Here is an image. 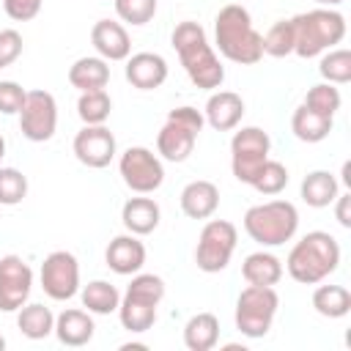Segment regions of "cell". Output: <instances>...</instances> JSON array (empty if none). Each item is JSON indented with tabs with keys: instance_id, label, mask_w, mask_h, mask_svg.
<instances>
[{
	"instance_id": "9c48e42d",
	"label": "cell",
	"mask_w": 351,
	"mask_h": 351,
	"mask_svg": "<svg viewBox=\"0 0 351 351\" xmlns=\"http://www.w3.org/2000/svg\"><path fill=\"white\" fill-rule=\"evenodd\" d=\"M236 241H239V230L233 222L228 219H208L197 236V247H195V263L200 271L206 274H217L222 269H228L233 252H236Z\"/></svg>"
},
{
	"instance_id": "4316f807",
	"label": "cell",
	"mask_w": 351,
	"mask_h": 351,
	"mask_svg": "<svg viewBox=\"0 0 351 351\" xmlns=\"http://www.w3.org/2000/svg\"><path fill=\"white\" fill-rule=\"evenodd\" d=\"M219 343V318L214 313H197L184 326V346L189 351H211Z\"/></svg>"
},
{
	"instance_id": "ba28073f",
	"label": "cell",
	"mask_w": 351,
	"mask_h": 351,
	"mask_svg": "<svg viewBox=\"0 0 351 351\" xmlns=\"http://www.w3.org/2000/svg\"><path fill=\"white\" fill-rule=\"evenodd\" d=\"M277 307H280V296L274 285H247L236 299V310H233L236 329L250 340L266 337L274 324Z\"/></svg>"
},
{
	"instance_id": "5b68a950",
	"label": "cell",
	"mask_w": 351,
	"mask_h": 351,
	"mask_svg": "<svg viewBox=\"0 0 351 351\" xmlns=\"http://www.w3.org/2000/svg\"><path fill=\"white\" fill-rule=\"evenodd\" d=\"M165 299V280L159 274L137 271L132 274V282L121 293L118 318L121 326L132 335H143L156 324V310Z\"/></svg>"
},
{
	"instance_id": "d6a6232c",
	"label": "cell",
	"mask_w": 351,
	"mask_h": 351,
	"mask_svg": "<svg viewBox=\"0 0 351 351\" xmlns=\"http://www.w3.org/2000/svg\"><path fill=\"white\" fill-rule=\"evenodd\" d=\"M250 186L255 192H261V195H280L288 186V167L282 162H277V159H266Z\"/></svg>"
},
{
	"instance_id": "4fadbf2b",
	"label": "cell",
	"mask_w": 351,
	"mask_h": 351,
	"mask_svg": "<svg viewBox=\"0 0 351 351\" xmlns=\"http://www.w3.org/2000/svg\"><path fill=\"white\" fill-rule=\"evenodd\" d=\"M58 129V101L49 90H27L25 104L19 110V132L30 143H47L52 140Z\"/></svg>"
},
{
	"instance_id": "74e56055",
	"label": "cell",
	"mask_w": 351,
	"mask_h": 351,
	"mask_svg": "<svg viewBox=\"0 0 351 351\" xmlns=\"http://www.w3.org/2000/svg\"><path fill=\"white\" fill-rule=\"evenodd\" d=\"M27 90L14 80H0V112L3 115H19L25 104Z\"/></svg>"
},
{
	"instance_id": "7bdbcfd3",
	"label": "cell",
	"mask_w": 351,
	"mask_h": 351,
	"mask_svg": "<svg viewBox=\"0 0 351 351\" xmlns=\"http://www.w3.org/2000/svg\"><path fill=\"white\" fill-rule=\"evenodd\" d=\"M318 5H324V8H335V5H340L343 0H315Z\"/></svg>"
},
{
	"instance_id": "30bf717a",
	"label": "cell",
	"mask_w": 351,
	"mask_h": 351,
	"mask_svg": "<svg viewBox=\"0 0 351 351\" xmlns=\"http://www.w3.org/2000/svg\"><path fill=\"white\" fill-rule=\"evenodd\" d=\"M271 140L261 126H241L230 137V170L241 184H252L263 162L269 159Z\"/></svg>"
},
{
	"instance_id": "e0dca14e",
	"label": "cell",
	"mask_w": 351,
	"mask_h": 351,
	"mask_svg": "<svg viewBox=\"0 0 351 351\" xmlns=\"http://www.w3.org/2000/svg\"><path fill=\"white\" fill-rule=\"evenodd\" d=\"M104 263L110 271L121 274V277H129V274H137L143 266H145V244L140 241V236L134 233H121L115 236L107 250H104Z\"/></svg>"
},
{
	"instance_id": "f546056e",
	"label": "cell",
	"mask_w": 351,
	"mask_h": 351,
	"mask_svg": "<svg viewBox=\"0 0 351 351\" xmlns=\"http://www.w3.org/2000/svg\"><path fill=\"white\" fill-rule=\"evenodd\" d=\"M313 307L324 318H343L351 313V291L346 285H318L313 291Z\"/></svg>"
},
{
	"instance_id": "ab89813d",
	"label": "cell",
	"mask_w": 351,
	"mask_h": 351,
	"mask_svg": "<svg viewBox=\"0 0 351 351\" xmlns=\"http://www.w3.org/2000/svg\"><path fill=\"white\" fill-rule=\"evenodd\" d=\"M41 3L44 0H3V8L14 22H30L41 11Z\"/></svg>"
},
{
	"instance_id": "277c9868",
	"label": "cell",
	"mask_w": 351,
	"mask_h": 351,
	"mask_svg": "<svg viewBox=\"0 0 351 351\" xmlns=\"http://www.w3.org/2000/svg\"><path fill=\"white\" fill-rule=\"evenodd\" d=\"M291 25H293V55L304 60L324 55L346 36V16L324 5L291 16Z\"/></svg>"
},
{
	"instance_id": "3957f363",
	"label": "cell",
	"mask_w": 351,
	"mask_h": 351,
	"mask_svg": "<svg viewBox=\"0 0 351 351\" xmlns=\"http://www.w3.org/2000/svg\"><path fill=\"white\" fill-rule=\"evenodd\" d=\"M340 266V244L326 230L304 233L288 252L285 269L302 285H318Z\"/></svg>"
},
{
	"instance_id": "d6986e66",
	"label": "cell",
	"mask_w": 351,
	"mask_h": 351,
	"mask_svg": "<svg viewBox=\"0 0 351 351\" xmlns=\"http://www.w3.org/2000/svg\"><path fill=\"white\" fill-rule=\"evenodd\" d=\"M203 118L211 129L217 132H230L241 123L244 118V99L233 90H214L206 101V110H203Z\"/></svg>"
},
{
	"instance_id": "ee69618b",
	"label": "cell",
	"mask_w": 351,
	"mask_h": 351,
	"mask_svg": "<svg viewBox=\"0 0 351 351\" xmlns=\"http://www.w3.org/2000/svg\"><path fill=\"white\" fill-rule=\"evenodd\" d=\"M129 348H148V346L145 343H123L121 346V351H129Z\"/></svg>"
},
{
	"instance_id": "52a82bcc",
	"label": "cell",
	"mask_w": 351,
	"mask_h": 351,
	"mask_svg": "<svg viewBox=\"0 0 351 351\" xmlns=\"http://www.w3.org/2000/svg\"><path fill=\"white\" fill-rule=\"evenodd\" d=\"M206 118L200 110L184 104V107H173L156 134V154L165 162H186L189 154L195 151L197 134L203 132Z\"/></svg>"
},
{
	"instance_id": "e575fe53",
	"label": "cell",
	"mask_w": 351,
	"mask_h": 351,
	"mask_svg": "<svg viewBox=\"0 0 351 351\" xmlns=\"http://www.w3.org/2000/svg\"><path fill=\"white\" fill-rule=\"evenodd\" d=\"M291 52H293V25H291V19H280L263 36V55L285 58Z\"/></svg>"
},
{
	"instance_id": "b9f144b4",
	"label": "cell",
	"mask_w": 351,
	"mask_h": 351,
	"mask_svg": "<svg viewBox=\"0 0 351 351\" xmlns=\"http://www.w3.org/2000/svg\"><path fill=\"white\" fill-rule=\"evenodd\" d=\"M343 184L351 186V165L348 162H343Z\"/></svg>"
},
{
	"instance_id": "bcb514c9",
	"label": "cell",
	"mask_w": 351,
	"mask_h": 351,
	"mask_svg": "<svg viewBox=\"0 0 351 351\" xmlns=\"http://www.w3.org/2000/svg\"><path fill=\"white\" fill-rule=\"evenodd\" d=\"M3 348H5V337L0 335V351H3Z\"/></svg>"
},
{
	"instance_id": "7a4b0ae2",
	"label": "cell",
	"mask_w": 351,
	"mask_h": 351,
	"mask_svg": "<svg viewBox=\"0 0 351 351\" xmlns=\"http://www.w3.org/2000/svg\"><path fill=\"white\" fill-rule=\"evenodd\" d=\"M214 44L222 58L239 66H255L263 58V36L255 30L244 5L228 3L214 16Z\"/></svg>"
},
{
	"instance_id": "d590c367",
	"label": "cell",
	"mask_w": 351,
	"mask_h": 351,
	"mask_svg": "<svg viewBox=\"0 0 351 351\" xmlns=\"http://www.w3.org/2000/svg\"><path fill=\"white\" fill-rule=\"evenodd\" d=\"M27 197V176L16 167H0V206H16Z\"/></svg>"
},
{
	"instance_id": "ac0fdd59",
	"label": "cell",
	"mask_w": 351,
	"mask_h": 351,
	"mask_svg": "<svg viewBox=\"0 0 351 351\" xmlns=\"http://www.w3.org/2000/svg\"><path fill=\"white\" fill-rule=\"evenodd\" d=\"M90 44L99 52V58L110 60H126L132 55V38L121 22L112 19H99L90 27Z\"/></svg>"
},
{
	"instance_id": "83f0119b",
	"label": "cell",
	"mask_w": 351,
	"mask_h": 351,
	"mask_svg": "<svg viewBox=\"0 0 351 351\" xmlns=\"http://www.w3.org/2000/svg\"><path fill=\"white\" fill-rule=\"evenodd\" d=\"M80 299H82V307L93 315H110V313H118V304H121V291L107 282V280H90L88 285L80 288Z\"/></svg>"
},
{
	"instance_id": "2e32d148",
	"label": "cell",
	"mask_w": 351,
	"mask_h": 351,
	"mask_svg": "<svg viewBox=\"0 0 351 351\" xmlns=\"http://www.w3.org/2000/svg\"><path fill=\"white\" fill-rule=\"evenodd\" d=\"M167 60L159 52H134L126 58V82L137 90H156L167 80Z\"/></svg>"
},
{
	"instance_id": "f1b7e54d",
	"label": "cell",
	"mask_w": 351,
	"mask_h": 351,
	"mask_svg": "<svg viewBox=\"0 0 351 351\" xmlns=\"http://www.w3.org/2000/svg\"><path fill=\"white\" fill-rule=\"evenodd\" d=\"M16 326L27 340H44L55 329V315L41 302H30L16 310Z\"/></svg>"
},
{
	"instance_id": "8d00e7d4",
	"label": "cell",
	"mask_w": 351,
	"mask_h": 351,
	"mask_svg": "<svg viewBox=\"0 0 351 351\" xmlns=\"http://www.w3.org/2000/svg\"><path fill=\"white\" fill-rule=\"evenodd\" d=\"M112 5H115L118 19L134 27L148 25L156 14V0H112Z\"/></svg>"
},
{
	"instance_id": "44dd1931",
	"label": "cell",
	"mask_w": 351,
	"mask_h": 351,
	"mask_svg": "<svg viewBox=\"0 0 351 351\" xmlns=\"http://www.w3.org/2000/svg\"><path fill=\"white\" fill-rule=\"evenodd\" d=\"M159 219H162V208L154 197H145V195H137V197H129L121 208V222L126 228V233H134V236H148L159 228Z\"/></svg>"
},
{
	"instance_id": "1f68e13d",
	"label": "cell",
	"mask_w": 351,
	"mask_h": 351,
	"mask_svg": "<svg viewBox=\"0 0 351 351\" xmlns=\"http://www.w3.org/2000/svg\"><path fill=\"white\" fill-rule=\"evenodd\" d=\"M318 74L324 77V82H332V85L351 82V52L348 49H326L321 55Z\"/></svg>"
},
{
	"instance_id": "6da1fadb",
	"label": "cell",
	"mask_w": 351,
	"mask_h": 351,
	"mask_svg": "<svg viewBox=\"0 0 351 351\" xmlns=\"http://www.w3.org/2000/svg\"><path fill=\"white\" fill-rule=\"evenodd\" d=\"M173 49L178 52V60L186 71V77L192 80L195 88L200 90H217L225 80V66L219 63L214 47L206 38V30L200 27V22L184 19L176 25L173 36H170Z\"/></svg>"
},
{
	"instance_id": "8992f818",
	"label": "cell",
	"mask_w": 351,
	"mask_h": 351,
	"mask_svg": "<svg viewBox=\"0 0 351 351\" xmlns=\"http://www.w3.org/2000/svg\"><path fill=\"white\" fill-rule=\"evenodd\" d=\"M247 236L261 247H280L299 230V211L291 200H266L250 206L244 214Z\"/></svg>"
},
{
	"instance_id": "4dcf8cb0",
	"label": "cell",
	"mask_w": 351,
	"mask_h": 351,
	"mask_svg": "<svg viewBox=\"0 0 351 351\" xmlns=\"http://www.w3.org/2000/svg\"><path fill=\"white\" fill-rule=\"evenodd\" d=\"M112 112V99L104 88L99 90H82L77 99V115L85 126H96V123H107Z\"/></svg>"
},
{
	"instance_id": "d4e9b609",
	"label": "cell",
	"mask_w": 351,
	"mask_h": 351,
	"mask_svg": "<svg viewBox=\"0 0 351 351\" xmlns=\"http://www.w3.org/2000/svg\"><path fill=\"white\" fill-rule=\"evenodd\" d=\"M302 200L310 208H326L340 195V181L329 170H313L302 178Z\"/></svg>"
},
{
	"instance_id": "836d02e7",
	"label": "cell",
	"mask_w": 351,
	"mask_h": 351,
	"mask_svg": "<svg viewBox=\"0 0 351 351\" xmlns=\"http://www.w3.org/2000/svg\"><path fill=\"white\" fill-rule=\"evenodd\" d=\"M302 104H307L310 110H315V112H321V115H326V118H335V112L340 110L343 99H340L337 85H332V82H318V85H313V88L304 93V101H302Z\"/></svg>"
},
{
	"instance_id": "9a60e30c",
	"label": "cell",
	"mask_w": 351,
	"mask_h": 351,
	"mask_svg": "<svg viewBox=\"0 0 351 351\" xmlns=\"http://www.w3.org/2000/svg\"><path fill=\"white\" fill-rule=\"evenodd\" d=\"M71 148H74L77 162H82L85 167H93V170L107 167V165L115 159V154H118L115 134H112L104 123L82 126V129L74 134Z\"/></svg>"
},
{
	"instance_id": "484cf974",
	"label": "cell",
	"mask_w": 351,
	"mask_h": 351,
	"mask_svg": "<svg viewBox=\"0 0 351 351\" xmlns=\"http://www.w3.org/2000/svg\"><path fill=\"white\" fill-rule=\"evenodd\" d=\"M291 132L302 143H321L332 132V118L310 110L307 104H299L293 110V115H291Z\"/></svg>"
},
{
	"instance_id": "ffe728a7",
	"label": "cell",
	"mask_w": 351,
	"mask_h": 351,
	"mask_svg": "<svg viewBox=\"0 0 351 351\" xmlns=\"http://www.w3.org/2000/svg\"><path fill=\"white\" fill-rule=\"evenodd\" d=\"M55 337L69 346V348H80V346H88L93 340V332H96V324L90 318L88 310H80V307H66L63 313L55 315Z\"/></svg>"
},
{
	"instance_id": "5bb4252c",
	"label": "cell",
	"mask_w": 351,
	"mask_h": 351,
	"mask_svg": "<svg viewBox=\"0 0 351 351\" xmlns=\"http://www.w3.org/2000/svg\"><path fill=\"white\" fill-rule=\"evenodd\" d=\"M33 291V269L19 255L0 258V313H16Z\"/></svg>"
},
{
	"instance_id": "603a6c76",
	"label": "cell",
	"mask_w": 351,
	"mask_h": 351,
	"mask_svg": "<svg viewBox=\"0 0 351 351\" xmlns=\"http://www.w3.org/2000/svg\"><path fill=\"white\" fill-rule=\"evenodd\" d=\"M69 82L71 88H77L80 93L82 90H99L110 82V66L104 58L99 55H85V58H77L71 66H69Z\"/></svg>"
},
{
	"instance_id": "60d3db41",
	"label": "cell",
	"mask_w": 351,
	"mask_h": 351,
	"mask_svg": "<svg viewBox=\"0 0 351 351\" xmlns=\"http://www.w3.org/2000/svg\"><path fill=\"white\" fill-rule=\"evenodd\" d=\"M335 217L343 228H351V195H337L335 197Z\"/></svg>"
},
{
	"instance_id": "f35d334b",
	"label": "cell",
	"mask_w": 351,
	"mask_h": 351,
	"mask_svg": "<svg viewBox=\"0 0 351 351\" xmlns=\"http://www.w3.org/2000/svg\"><path fill=\"white\" fill-rule=\"evenodd\" d=\"M22 47H25V41H22L19 30H14V27L0 30V69H8L11 63H16L22 55Z\"/></svg>"
},
{
	"instance_id": "8fae6325",
	"label": "cell",
	"mask_w": 351,
	"mask_h": 351,
	"mask_svg": "<svg viewBox=\"0 0 351 351\" xmlns=\"http://www.w3.org/2000/svg\"><path fill=\"white\" fill-rule=\"evenodd\" d=\"M118 173L134 195H151L165 184V165L145 145H129L118 159Z\"/></svg>"
},
{
	"instance_id": "f6af8a7d",
	"label": "cell",
	"mask_w": 351,
	"mask_h": 351,
	"mask_svg": "<svg viewBox=\"0 0 351 351\" xmlns=\"http://www.w3.org/2000/svg\"><path fill=\"white\" fill-rule=\"evenodd\" d=\"M3 156H5V137L0 134V162H3Z\"/></svg>"
},
{
	"instance_id": "7c38bea8",
	"label": "cell",
	"mask_w": 351,
	"mask_h": 351,
	"mask_svg": "<svg viewBox=\"0 0 351 351\" xmlns=\"http://www.w3.org/2000/svg\"><path fill=\"white\" fill-rule=\"evenodd\" d=\"M38 282L44 288V293L55 302H69L80 293V261L66 252V250H55L44 258L41 271H38Z\"/></svg>"
},
{
	"instance_id": "7402d4cb",
	"label": "cell",
	"mask_w": 351,
	"mask_h": 351,
	"mask_svg": "<svg viewBox=\"0 0 351 351\" xmlns=\"http://www.w3.org/2000/svg\"><path fill=\"white\" fill-rule=\"evenodd\" d=\"M178 200H181V211L189 219H208L219 208V189H217V184H211L206 178H197V181H189L181 189Z\"/></svg>"
},
{
	"instance_id": "cb8c5ba5",
	"label": "cell",
	"mask_w": 351,
	"mask_h": 351,
	"mask_svg": "<svg viewBox=\"0 0 351 351\" xmlns=\"http://www.w3.org/2000/svg\"><path fill=\"white\" fill-rule=\"evenodd\" d=\"M241 277L247 280V285H277L282 280V261L274 252H266L263 247L244 258Z\"/></svg>"
}]
</instances>
